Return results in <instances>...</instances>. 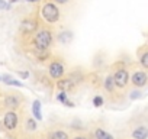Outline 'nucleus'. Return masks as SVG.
<instances>
[{
  "mask_svg": "<svg viewBox=\"0 0 148 139\" xmlns=\"http://www.w3.org/2000/svg\"><path fill=\"white\" fill-rule=\"evenodd\" d=\"M51 44V33L48 31H41L35 36V46L38 49H47Z\"/></svg>",
  "mask_w": 148,
  "mask_h": 139,
  "instance_id": "obj_1",
  "label": "nucleus"
},
{
  "mask_svg": "<svg viewBox=\"0 0 148 139\" xmlns=\"http://www.w3.org/2000/svg\"><path fill=\"white\" fill-rule=\"evenodd\" d=\"M42 16H44L48 22H55V20H58L60 12H58V9H57L55 5L48 3V5H45L44 9H42Z\"/></svg>",
  "mask_w": 148,
  "mask_h": 139,
  "instance_id": "obj_2",
  "label": "nucleus"
},
{
  "mask_svg": "<svg viewBox=\"0 0 148 139\" xmlns=\"http://www.w3.org/2000/svg\"><path fill=\"white\" fill-rule=\"evenodd\" d=\"M49 74L52 78H60L64 74V67L60 62H52L49 65Z\"/></svg>",
  "mask_w": 148,
  "mask_h": 139,
  "instance_id": "obj_3",
  "label": "nucleus"
},
{
  "mask_svg": "<svg viewBox=\"0 0 148 139\" xmlns=\"http://www.w3.org/2000/svg\"><path fill=\"white\" fill-rule=\"evenodd\" d=\"M115 83L119 87H125L126 86V83H128V73L125 71V70H119V71L115 74Z\"/></svg>",
  "mask_w": 148,
  "mask_h": 139,
  "instance_id": "obj_4",
  "label": "nucleus"
},
{
  "mask_svg": "<svg viewBox=\"0 0 148 139\" xmlns=\"http://www.w3.org/2000/svg\"><path fill=\"white\" fill-rule=\"evenodd\" d=\"M16 123H18L16 114H15L13 112L6 113V116H5V126H6L8 129H15V127H16Z\"/></svg>",
  "mask_w": 148,
  "mask_h": 139,
  "instance_id": "obj_5",
  "label": "nucleus"
},
{
  "mask_svg": "<svg viewBox=\"0 0 148 139\" xmlns=\"http://www.w3.org/2000/svg\"><path fill=\"white\" fill-rule=\"evenodd\" d=\"M21 29H22L23 33H31V32H34V31L36 29V22H35V20H25V22L22 23Z\"/></svg>",
  "mask_w": 148,
  "mask_h": 139,
  "instance_id": "obj_6",
  "label": "nucleus"
},
{
  "mask_svg": "<svg viewBox=\"0 0 148 139\" xmlns=\"http://www.w3.org/2000/svg\"><path fill=\"white\" fill-rule=\"evenodd\" d=\"M132 83H134L135 86L141 87V86H144V84L147 83V76H145L144 73H136V74H134V77H132Z\"/></svg>",
  "mask_w": 148,
  "mask_h": 139,
  "instance_id": "obj_7",
  "label": "nucleus"
},
{
  "mask_svg": "<svg viewBox=\"0 0 148 139\" xmlns=\"http://www.w3.org/2000/svg\"><path fill=\"white\" fill-rule=\"evenodd\" d=\"M134 138L135 139H147V135H148V130H147V127H144V126H141V127H136L135 130H134Z\"/></svg>",
  "mask_w": 148,
  "mask_h": 139,
  "instance_id": "obj_8",
  "label": "nucleus"
},
{
  "mask_svg": "<svg viewBox=\"0 0 148 139\" xmlns=\"http://www.w3.org/2000/svg\"><path fill=\"white\" fill-rule=\"evenodd\" d=\"M32 110H34V116H35L38 120L42 119V114H41V103H39V100H35V102H34Z\"/></svg>",
  "mask_w": 148,
  "mask_h": 139,
  "instance_id": "obj_9",
  "label": "nucleus"
},
{
  "mask_svg": "<svg viewBox=\"0 0 148 139\" xmlns=\"http://www.w3.org/2000/svg\"><path fill=\"white\" fill-rule=\"evenodd\" d=\"M58 89H60V90H64V91L73 89L71 80H61V81H58Z\"/></svg>",
  "mask_w": 148,
  "mask_h": 139,
  "instance_id": "obj_10",
  "label": "nucleus"
},
{
  "mask_svg": "<svg viewBox=\"0 0 148 139\" xmlns=\"http://www.w3.org/2000/svg\"><path fill=\"white\" fill-rule=\"evenodd\" d=\"M95 135H96V138H97V139H113V136H112V135L106 133V132H105V130H102V129H97Z\"/></svg>",
  "mask_w": 148,
  "mask_h": 139,
  "instance_id": "obj_11",
  "label": "nucleus"
},
{
  "mask_svg": "<svg viewBox=\"0 0 148 139\" xmlns=\"http://www.w3.org/2000/svg\"><path fill=\"white\" fill-rule=\"evenodd\" d=\"M60 41L64 42V44H65V42H70V41H71V33H70V32H62V33L60 35Z\"/></svg>",
  "mask_w": 148,
  "mask_h": 139,
  "instance_id": "obj_12",
  "label": "nucleus"
},
{
  "mask_svg": "<svg viewBox=\"0 0 148 139\" xmlns=\"http://www.w3.org/2000/svg\"><path fill=\"white\" fill-rule=\"evenodd\" d=\"M51 139H67V133H64V132H54L52 135H51Z\"/></svg>",
  "mask_w": 148,
  "mask_h": 139,
  "instance_id": "obj_13",
  "label": "nucleus"
},
{
  "mask_svg": "<svg viewBox=\"0 0 148 139\" xmlns=\"http://www.w3.org/2000/svg\"><path fill=\"white\" fill-rule=\"evenodd\" d=\"M18 103H19V102H18V99H16V97H12V96H10V97H8V99H6V104H8V106L16 107V106H18Z\"/></svg>",
  "mask_w": 148,
  "mask_h": 139,
  "instance_id": "obj_14",
  "label": "nucleus"
},
{
  "mask_svg": "<svg viewBox=\"0 0 148 139\" xmlns=\"http://www.w3.org/2000/svg\"><path fill=\"white\" fill-rule=\"evenodd\" d=\"M106 89H108L109 91L113 90V77H109V78L106 80Z\"/></svg>",
  "mask_w": 148,
  "mask_h": 139,
  "instance_id": "obj_15",
  "label": "nucleus"
},
{
  "mask_svg": "<svg viewBox=\"0 0 148 139\" xmlns=\"http://www.w3.org/2000/svg\"><path fill=\"white\" fill-rule=\"evenodd\" d=\"M3 80H5L8 84H12V86H22L19 81H15V80H12V78H9V77H5Z\"/></svg>",
  "mask_w": 148,
  "mask_h": 139,
  "instance_id": "obj_16",
  "label": "nucleus"
},
{
  "mask_svg": "<svg viewBox=\"0 0 148 139\" xmlns=\"http://www.w3.org/2000/svg\"><path fill=\"white\" fill-rule=\"evenodd\" d=\"M141 62H142V65L147 68L148 67V54H144L142 55V58H141Z\"/></svg>",
  "mask_w": 148,
  "mask_h": 139,
  "instance_id": "obj_17",
  "label": "nucleus"
},
{
  "mask_svg": "<svg viewBox=\"0 0 148 139\" xmlns=\"http://www.w3.org/2000/svg\"><path fill=\"white\" fill-rule=\"evenodd\" d=\"M35 127H36V123H35L32 119H29V120H28V129H29V130H34Z\"/></svg>",
  "mask_w": 148,
  "mask_h": 139,
  "instance_id": "obj_18",
  "label": "nucleus"
},
{
  "mask_svg": "<svg viewBox=\"0 0 148 139\" xmlns=\"http://www.w3.org/2000/svg\"><path fill=\"white\" fill-rule=\"evenodd\" d=\"M93 103H95V106H102L103 104V99L97 96V97H95V102Z\"/></svg>",
  "mask_w": 148,
  "mask_h": 139,
  "instance_id": "obj_19",
  "label": "nucleus"
},
{
  "mask_svg": "<svg viewBox=\"0 0 148 139\" xmlns=\"http://www.w3.org/2000/svg\"><path fill=\"white\" fill-rule=\"evenodd\" d=\"M5 9H9V5L3 0H0V10H5Z\"/></svg>",
  "mask_w": 148,
  "mask_h": 139,
  "instance_id": "obj_20",
  "label": "nucleus"
},
{
  "mask_svg": "<svg viewBox=\"0 0 148 139\" xmlns=\"http://www.w3.org/2000/svg\"><path fill=\"white\" fill-rule=\"evenodd\" d=\"M21 76H22V77H23V78H26V77H28V73H22V74H21Z\"/></svg>",
  "mask_w": 148,
  "mask_h": 139,
  "instance_id": "obj_21",
  "label": "nucleus"
},
{
  "mask_svg": "<svg viewBox=\"0 0 148 139\" xmlns=\"http://www.w3.org/2000/svg\"><path fill=\"white\" fill-rule=\"evenodd\" d=\"M55 2H58V3H65L67 0H55Z\"/></svg>",
  "mask_w": 148,
  "mask_h": 139,
  "instance_id": "obj_22",
  "label": "nucleus"
},
{
  "mask_svg": "<svg viewBox=\"0 0 148 139\" xmlns=\"http://www.w3.org/2000/svg\"><path fill=\"white\" fill-rule=\"evenodd\" d=\"M74 139H86V138H83V136H77V138H74Z\"/></svg>",
  "mask_w": 148,
  "mask_h": 139,
  "instance_id": "obj_23",
  "label": "nucleus"
},
{
  "mask_svg": "<svg viewBox=\"0 0 148 139\" xmlns=\"http://www.w3.org/2000/svg\"><path fill=\"white\" fill-rule=\"evenodd\" d=\"M28 2H38V0H28Z\"/></svg>",
  "mask_w": 148,
  "mask_h": 139,
  "instance_id": "obj_24",
  "label": "nucleus"
},
{
  "mask_svg": "<svg viewBox=\"0 0 148 139\" xmlns=\"http://www.w3.org/2000/svg\"><path fill=\"white\" fill-rule=\"evenodd\" d=\"M10 2H16V0H10Z\"/></svg>",
  "mask_w": 148,
  "mask_h": 139,
  "instance_id": "obj_25",
  "label": "nucleus"
},
{
  "mask_svg": "<svg viewBox=\"0 0 148 139\" xmlns=\"http://www.w3.org/2000/svg\"><path fill=\"white\" fill-rule=\"evenodd\" d=\"M10 139H12V138H10Z\"/></svg>",
  "mask_w": 148,
  "mask_h": 139,
  "instance_id": "obj_26",
  "label": "nucleus"
}]
</instances>
